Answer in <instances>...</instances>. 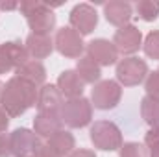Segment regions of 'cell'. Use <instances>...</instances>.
<instances>
[{"label":"cell","instance_id":"1f68e13d","mask_svg":"<svg viewBox=\"0 0 159 157\" xmlns=\"http://www.w3.org/2000/svg\"><path fill=\"white\" fill-rule=\"evenodd\" d=\"M0 91H2V83H0Z\"/></svg>","mask_w":159,"mask_h":157},{"label":"cell","instance_id":"83f0119b","mask_svg":"<svg viewBox=\"0 0 159 157\" xmlns=\"http://www.w3.org/2000/svg\"><path fill=\"white\" fill-rule=\"evenodd\" d=\"M35 157H61V155H59L56 150H52L48 144H43L39 148V152L35 154Z\"/></svg>","mask_w":159,"mask_h":157},{"label":"cell","instance_id":"2e32d148","mask_svg":"<svg viewBox=\"0 0 159 157\" xmlns=\"http://www.w3.org/2000/svg\"><path fill=\"white\" fill-rule=\"evenodd\" d=\"M30 57L34 59H44L54 52V41L50 35H39V34H30L24 43Z\"/></svg>","mask_w":159,"mask_h":157},{"label":"cell","instance_id":"f546056e","mask_svg":"<svg viewBox=\"0 0 159 157\" xmlns=\"http://www.w3.org/2000/svg\"><path fill=\"white\" fill-rule=\"evenodd\" d=\"M69 157H96V155H94V152H91V150L80 148V150H74V152H72Z\"/></svg>","mask_w":159,"mask_h":157},{"label":"cell","instance_id":"6da1fadb","mask_svg":"<svg viewBox=\"0 0 159 157\" xmlns=\"http://www.w3.org/2000/svg\"><path fill=\"white\" fill-rule=\"evenodd\" d=\"M37 91L39 89L35 85L28 83L19 76H13L2 85L0 107L7 113L9 118L20 117L37 104Z\"/></svg>","mask_w":159,"mask_h":157},{"label":"cell","instance_id":"30bf717a","mask_svg":"<svg viewBox=\"0 0 159 157\" xmlns=\"http://www.w3.org/2000/svg\"><path fill=\"white\" fill-rule=\"evenodd\" d=\"M70 28L80 35H89L98 24V13L91 4H78L70 11Z\"/></svg>","mask_w":159,"mask_h":157},{"label":"cell","instance_id":"8992f818","mask_svg":"<svg viewBox=\"0 0 159 157\" xmlns=\"http://www.w3.org/2000/svg\"><path fill=\"white\" fill-rule=\"evenodd\" d=\"M148 76V65L139 57H124L117 63V79L124 87H133L143 83Z\"/></svg>","mask_w":159,"mask_h":157},{"label":"cell","instance_id":"8fae6325","mask_svg":"<svg viewBox=\"0 0 159 157\" xmlns=\"http://www.w3.org/2000/svg\"><path fill=\"white\" fill-rule=\"evenodd\" d=\"M85 50H87V56H89L93 61H96L100 67L115 65L117 59H119V50L115 48L113 41L94 39L85 46Z\"/></svg>","mask_w":159,"mask_h":157},{"label":"cell","instance_id":"cb8c5ba5","mask_svg":"<svg viewBox=\"0 0 159 157\" xmlns=\"http://www.w3.org/2000/svg\"><path fill=\"white\" fill-rule=\"evenodd\" d=\"M120 157H148V152L141 142H124L120 146Z\"/></svg>","mask_w":159,"mask_h":157},{"label":"cell","instance_id":"7a4b0ae2","mask_svg":"<svg viewBox=\"0 0 159 157\" xmlns=\"http://www.w3.org/2000/svg\"><path fill=\"white\" fill-rule=\"evenodd\" d=\"M20 13L26 17V22L32 30V34L48 35L56 28V15L54 11L39 0H22L19 4Z\"/></svg>","mask_w":159,"mask_h":157},{"label":"cell","instance_id":"52a82bcc","mask_svg":"<svg viewBox=\"0 0 159 157\" xmlns=\"http://www.w3.org/2000/svg\"><path fill=\"white\" fill-rule=\"evenodd\" d=\"M9 141L13 157H34L43 146L39 135L26 128H17L13 133H9Z\"/></svg>","mask_w":159,"mask_h":157},{"label":"cell","instance_id":"f1b7e54d","mask_svg":"<svg viewBox=\"0 0 159 157\" xmlns=\"http://www.w3.org/2000/svg\"><path fill=\"white\" fill-rule=\"evenodd\" d=\"M7 126H9V117H7V113L0 107V133H6Z\"/></svg>","mask_w":159,"mask_h":157},{"label":"cell","instance_id":"9a60e30c","mask_svg":"<svg viewBox=\"0 0 159 157\" xmlns=\"http://www.w3.org/2000/svg\"><path fill=\"white\" fill-rule=\"evenodd\" d=\"M56 85H57L59 92L63 96H67L69 100L70 98H80L83 94V87H85L83 79L78 76L76 70H65V72H61Z\"/></svg>","mask_w":159,"mask_h":157},{"label":"cell","instance_id":"5bb4252c","mask_svg":"<svg viewBox=\"0 0 159 157\" xmlns=\"http://www.w3.org/2000/svg\"><path fill=\"white\" fill-rule=\"evenodd\" d=\"M104 15H106V20L113 26H119L124 28L129 24L131 20V15H133V7L129 2H124V0H111L107 4H104Z\"/></svg>","mask_w":159,"mask_h":157},{"label":"cell","instance_id":"3957f363","mask_svg":"<svg viewBox=\"0 0 159 157\" xmlns=\"http://www.w3.org/2000/svg\"><path fill=\"white\" fill-rule=\"evenodd\" d=\"M89 137L94 148L104 152H115L122 146V133L119 126L111 120H96L91 126Z\"/></svg>","mask_w":159,"mask_h":157},{"label":"cell","instance_id":"ba28073f","mask_svg":"<svg viewBox=\"0 0 159 157\" xmlns=\"http://www.w3.org/2000/svg\"><path fill=\"white\" fill-rule=\"evenodd\" d=\"M26 61H30V54L19 41H7L0 44V74L19 70Z\"/></svg>","mask_w":159,"mask_h":157},{"label":"cell","instance_id":"603a6c76","mask_svg":"<svg viewBox=\"0 0 159 157\" xmlns=\"http://www.w3.org/2000/svg\"><path fill=\"white\" fill-rule=\"evenodd\" d=\"M143 48H144V54H146L148 57H152V59H159V30L150 32V34L146 35Z\"/></svg>","mask_w":159,"mask_h":157},{"label":"cell","instance_id":"ac0fdd59","mask_svg":"<svg viewBox=\"0 0 159 157\" xmlns=\"http://www.w3.org/2000/svg\"><path fill=\"white\" fill-rule=\"evenodd\" d=\"M17 72V76L22 79H26L28 83H32V85H35V87H43L44 85V79H46V69H44V65L37 61V59H30V61H26L19 70H15Z\"/></svg>","mask_w":159,"mask_h":157},{"label":"cell","instance_id":"ffe728a7","mask_svg":"<svg viewBox=\"0 0 159 157\" xmlns=\"http://www.w3.org/2000/svg\"><path fill=\"white\" fill-rule=\"evenodd\" d=\"M76 72H78L80 78L83 79V83H98L100 81V76H102L100 65L96 61H93L89 56H83V57L78 59Z\"/></svg>","mask_w":159,"mask_h":157},{"label":"cell","instance_id":"4316f807","mask_svg":"<svg viewBox=\"0 0 159 157\" xmlns=\"http://www.w3.org/2000/svg\"><path fill=\"white\" fill-rule=\"evenodd\" d=\"M11 141H9V135L6 133H0V157H11Z\"/></svg>","mask_w":159,"mask_h":157},{"label":"cell","instance_id":"e0dca14e","mask_svg":"<svg viewBox=\"0 0 159 157\" xmlns=\"http://www.w3.org/2000/svg\"><path fill=\"white\" fill-rule=\"evenodd\" d=\"M63 128V122L59 115H52V113H37V117L34 118V131L39 137L50 139L56 131H59Z\"/></svg>","mask_w":159,"mask_h":157},{"label":"cell","instance_id":"5b68a950","mask_svg":"<svg viewBox=\"0 0 159 157\" xmlns=\"http://www.w3.org/2000/svg\"><path fill=\"white\" fill-rule=\"evenodd\" d=\"M120 96H122V89L113 79H102V81L94 83V87L91 91L93 105L96 109H102V111L117 107V104L120 102Z\"/></svg>","mask_w":159,"mask_h":157},{"label":"cell","instance_id":"7c38bea8","mask_svg":"<svg viewBox=\"0 0 159 157\" xmlns=\"http://www.w3.org/2000/svg\"><path fill=\"white\" fill-rule=\"evenodd\" d=\"M113 44L119 50V54H135L143 44V34L137 26L128 24L119 28L113 35Z\"/></svg>","mask_w":159,"mask_h":157},{"label":"cell","instance_id":"4dcf8cb0","mask_svg":"<svg viewBox=\"0 0 159 157\" xmlns=\"http://www.w3.org/2000/svg\"><path fill=\"white\" fill-rule=\"evenodd\" d=\"M17 7H19V2H6V0L0 2V9L2 11H13Z\"/></svg>","mask_w":159,"mask_h":157},{"label":"cell","instance_id":"d6986e66","mask_svg":"<svg viewBox=\"0 0 159 157\" xmlns=\"http://www.w3.org/2000/svg\"><path fill=\"white\" fill-rule=\"evenodd\" d=\"M74 137H72V133H69V131H65V129H59V131H56L50 139H48V146L52 148V150H56L57 154L61 157H69L72 152H74Z\"/></svg>","mask_w":159,"mask_h":157},{"label":"cell","instance_id":"7402d4cb","mask_svg":"<svg viewBox=\"0 0 159 157\" xmlns=\"http://www.w3.org/2000/svg\"><path fill=\"white\" fill-rule=\"evenodd\" d=\"M135 11H137V17L146 20V22H152L159 17V2L156 0H139L135 4Z\"/></svg>","mask_w":159,"mask_h":157},{"label":"cell","instance_id":"44dd1931","mask_svg":"<svg viewBox=\"0 0 159 157\" xmlns=\"http://www.w3.org/2000/svg\"><path fill=\"white\" fill-rule=\"evenodd\" d=\"M141 115L148 126L152 128L159 126V102L150 96H144L141 102Z\"/></svg>","mask_w":159,"mask_h":157},{"label":"cell","instance_id":"9c48e42d","mask_svg":"<svg viewBox=\"0 0 159 157\" xmlns=\"http://www.w3.org/2000/svg\"><path fill=\"white\" fill-rule=\"evenodd\" d=\"M54 48L61 56L70 57V59H76V57H81V54L85 50V44H83L81 35H80L76 30H72V28H61L56 34Z\"/></svg>","mask_w":159,"mask_h":157},{"label":"cell","instance_id":"d6a6232c","mask_svg":"<svg viewBox=\"0 0 159 157\" xmlns=\"http://www.w3.org/2000/svg\"><path fill=\"white\" fill-rule=\"evenodd\" d=\"M34 157H35V155H34Z\"/></svg>","mask_w":159,"mask_h":157},{"label":"cell","instance_id":"4fadbf2b","mask_svg":"<svg viewBox=\"0 0 159 157\" xmlns=\"http://www.w3.org/2000/svg\"><path fill=\"white\" fill-rule=\"evenodd\" d=\"M37 109L39 113H52V115H59L61 107H63V94L59 92L57 85H43L37 91Z\"/></svg>","mask_w":159,"mask_h":157},{"label":"cell","instance_id":"484cf974","mask_svg":"<svg viewBox=\"0 0 159 157\" xmlns=\"http://www.w3.org/2000/svg\"><path fill=\"white\" fill-rule=\"evenodd\" d=\"M144 89H146V96H150V98H154V100L159 102V70L146 76Z\"/></svg>","mask_w":159,"mask_h":157},{"label":"cell","instance_id":"d4e9b609","mask_svg":"<svg viewBox=\"0 0 159 157\" xmlns=\"http://www.w3.org/2000/svg\"><path fill=\"white\" fill-rule=\"evenodd\" d=\"M144 142L150 150V157H159V126L152 128L146 137H144Z\"/></svg>","mask_w":159,"mask_h":157},{"label":"cell","instance_id":"277c9868","mask_svg":"<svg viewBox=\"0 0 159 157\" xmlns=\"http://www.w3.org/2000/svg\"><path fill=\"white\" fill-rule=\"evenodd\" d=\"M59 117H61V122L69 128H83L93 118V104L83 96L70 98L63 102Z\"/></svg>","mask_w":159,"mask_h":157}]
</instances>
